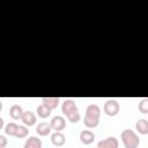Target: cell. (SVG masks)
<instances>
[{"instance_id": "cell-1", "label": "cell", "mask_w": 148, "mask_h": 148, "mask_svg": "<svg viewBox=\"0 0 148 148\" xmlns=\"http://www.w3.org/2000/svg\"><path fill=\"white\" fill-rule=\"evenodd\" d=\"M61 112L67 117V119L71 123H77L81 119V114L79 112L77 105L71 98H66L62 102V104H61Z\"/></svg>"}, {"instance_id": "cell-2", "label": "cell", "mask_w": 148, "mask_h": 148, "mask_svg": "<svg viewBox=\"0 0 148 148\" xmlns=\"http://www.w3.org/2000/svg\"><path fill=\"white\" fill-rule=\"evenodd\" d=\"M120 139L125 148H138L140 145V138L133 130H124L120 134Z\"/></svg>"}, {"instance_id": "cell-3", "label": "cell", "mask_w": 148, "mask_h": 148, "mask_svg": "<svg viewBox=\"0 0 148 148\" xmlns=\"http://www.w3.org/2000/svg\"><path fill=\"white\" fill-rule=\"evenodd\" d=\"M103 110H104L105 114H108L109 117H114V116H117L119 113L120 105L116 99L110 98V99L105 101V103L103 105Z\"/></svg>"}, {"instance_id": "cell-4", "label": "cell", "mask_w": 148, "mask_h": 148, "mask_svg": "<svg viewBox=\"0 0 148 148\" xmlns=\"http://www.w3.org/2000/svg\"><path fill=\"white\" fill-rule=\"evenodd\" d=\"M50 124L54 132H61L66 127V119L62 116H54L52 117Z\"/></svg>"}, {"instance_id": "cell-5", "label": "cell", "mask_w": 148, "mask_h": 148, "mask_svg": "<svg viewBox=\"0 0 148 148\" xmlns=\"http://www.w3.org/2000/svg\"><path fill=\"white\" fill-rule=\"evenodd\" d=\"M84 117L87 118H91V119H95V120H99V117H101V108L97 105V104H89L86 109V113H84Z\"/></svg>"}, {"instance_id": "cell-6", "label": "cell", "mask_w": 148, "mask_h": 148, "mask_svg": "<svg viewBox=\"0 0 148 148\" xmlns=\"http://www.w3.org/2000/svg\"><path fill=\"white\" fill-rule=\"evenodd\" d=\"M118 146H119L118 139L114 136H109L106 139L98 141L97 143V148H118Z\"/></svg>"}, {"instance_id": "cell-7", "label": "cell", "mask_w": 148, "mask_h": 148, "mask_svg": "<svg viewBox=\"0 0 148 148\" xmlns=\"http://www.w3.org/2000/svg\"><path fill=\"white\" fill-rule=\"evenodd\" d=\"M80 141L83 145H90L95 141V133L90 130H83L80 132Z\"/></svg>"}, {"instance_id": "cell-8", "label": "cell", "mask_w": 148, "mask_h": 148, "mask_svg": "<svg viewBox=\"0 0 148 148\" xmlns=\"http://www.w3.org/2000/svg\"><path fill=\"white\" fill-rule=\"evenodd\" d=\"M52 131V127H51V124L50 123H46V121H40L39 124H37V127H36V133L39 135V136H46L51 133Z\"/></svg>"}, {"instance_id": "cell-9", "label": "cell", "mask_w": 148, "mask_h": 148, "mask_svg": "<svg viewBox=\"0 0 148 148\" xmlns=\"http://www.w3.org/2000/svg\"><path fill=\"white\" fill-rule=\"evenodd\" d=\"M23 113H24V111H23L22 106L18 105V104H13V105L9 108V117H10L13 120L22 119Z\"/></svg>"}, {"instance_id": "cell-10", "label": "cell", "mask_w": 148, "mask_h": 148, "mask_svg": "<svg viewBox=\"0 0 148 148\" xmlns=\"http://www.w3.org/2000/svg\"><path fill=\"white\" fill-rule=\"evenodd\" d=\"M22 123L23 125L25 126H34L37 121V118H36V114L32 112V111H24L23 116H22Z\"/></svg>"}, {"instance_id": "cell-11", "label": "cell", "mask_w": 148, "mask_h": 148, "mask_svg": "<svg viewBox=\"0 0 148 148\" xmlns=\"http://www.w3.org/2000/svg\"><path fill=\"white\" fill-rule=\"evenodd\" d=\"M51 142L56 147H61L66 143V136L61 132H54L51 134Z\"/></svg>"}, {"instance_id": "cell-12", "label": "cell", "mask_w": 148, "mask_h": 148, "mask_svg": "<svg viewBox=\"0 0 148 148\" xmlns=\"http://www.w3.org/2000/svg\"><path fill=\"white\" fill-rule=\"evenodd\" d=\"M23 148H42V140L38 136H30L24 142Z\"/></svg>"}, {"instance_id": "cell-13", "label": "cell", "mask_w": 148, "mask_h": 148, "mask_svg": "<svg viewBox=\"0 0 148 148\" xmlns=\"http://www.w3.org/2000/svg\"><path fill=\"white\" fill-rule=\"evenodd\" d=\"M135 130H136L138 133H140L142 135L148 134V120H146V119H139V120H136V123H135Z\"/></svg>"}, {"instance_id": "cell-14", "label": "cell", "mask_w": 148, "mask_h": 148, "mask_svg": "<svg viewBox=\"0 0 148 148\" xmlns=\"http://www.w3.org/2000/svg\"><path fill=\"white\" fill-rule=\"evenodd\" d=\"M42 103L44 105H46L47 108H50L51 110H53L59 105L60 98L59 97H43L42 98Z\"/></svg>"}, {"instance_id": "cell-15", "label": "cell", "mask_w": 148, "mask_h": 148, "mask_svg": "<svg viewBox=\"0 0 148 148\" xmlns=\"http://www.w3.org/2000/svg\"><path fill=\"white\" fill-rule=\"evenodd\" d=\"M51 112H52V110H51L50 108H47L46 105H44L43 103L39 104V105L37 106V109H36V113H37V116H38L39 118H42V119H45V118L50 117Z\"/></svg>"}, {"instance_id": "cell-16", "label": "cell", "mask_w": 148, "mask_h": 148, "mask_svg": "<svg viewBox=\"0 0 148 148\" xmlns=\"http://www.w3.org/2000/svg\"><path fill=\"white\" fill-rule=\"evenodd\" d=\"M17 127H18V125H17L16 123H14V121L8 123V124L5 126V128H3L5 134L8 135V136H15V133H16Z\"/></svg>"}, {"instance_id": "cell-17", "label": "cell", "mask_w": 148, "mask_h": 148, "mask_svg": "<svg viewBox=\"0 0 148 148\" xmlns=\"http://www.w3.org/2000/svg\"><path fill=\"white\" fill-rule=\"evenodd\" d=\"M28 134H29L28 126H25V125H18V127L16 130V133H15V138L22 139V138L28 136Z\"/></svg>"}, {"instance_id": "cell-18", "label": "cell", "mask_w": 148, "mask_h": 148, "mask_svg": "<svg viewBox=\"0 0 148 148\" xmlns=\"http://www.w3.org/2000/svg\"><path fill=\"white\" fill-rule=\"evenodd\" d=\"M138 109H139V111H140L141 113H148V97L142 98V99L139 102Z\"/></svg>"}, {"instance_id": "cell-19", "label": "cell", "mask_w": 148, "mask_h": 148, "mask_svg": "<svg viewBox=\"0 0 148 148\" xmlns=\"http://www.w3.org/2000/svg\"><path fill=\"white\" fill-rule=\"evenodd\" d=\"M6 145H7V139H6V136L2 135V134H0V148H5Z\"/></svg>"}, {"instance_id": "cell-20", "label": "cell", "mask_w": 148, "mask_h": 148, "mask_svg": "<svg viewBox=\"0 0 148 148\" xmlns=\"http://www.w3.org/2000/svg\"><path fill=\"white\" fill-rule=\"evenodd\" d=\"M2 128H5V126H3V119L0 118V130H2Z\"/></svg>"}, {"instance_id": "cell-21", "label": "cell", "mask_w": 148, "mask_h": 148, "mask_svg": "<svg viewBox=\"0 0 148 148\" xmlns=\"http://www.w3.org/2000/svg\"><path fill=\"white\" fill-rule=\"evenodd\" d=\"M96 148H97V147H96Z\"/></svg>"}]
</instances>
